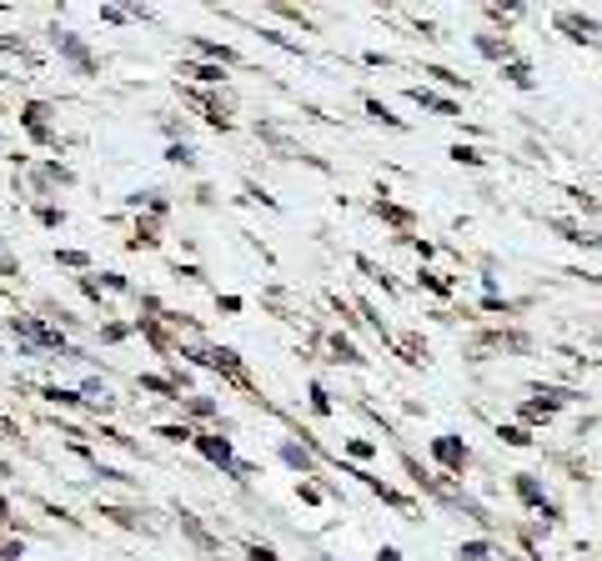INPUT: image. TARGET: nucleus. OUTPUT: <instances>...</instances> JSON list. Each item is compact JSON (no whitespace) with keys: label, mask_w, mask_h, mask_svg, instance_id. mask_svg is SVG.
<instances>
[{"label":"nucleus","mask_w":602,"mask_h":561,"mask_svg":"<svg viewBox=\"0 0 602 561\" xmlns=\"http://www.w3.org/2000/svg\"><path fill=\"white\" fill-rule=\"evenodd\" d=\"M86 396H91V401H96V406H101V411H106V406H111V391H106V386H101V381H91V386H86Z\"/></svg>","instance_id":"obj_4"},{"label":"nucleus","mask_w":602,"mask_h":561,"mask_svg":"<svg viewBox=\"0 0 602 561\" xmlns=\"http://www.w3.org/2000/svg\"><path fill=\"white\" fill-rule=\"evenodd\" d=\"M201 361H206V366H221V371H231V376H236V356H231V351H206Z\"/></svg>","instance_id":"obj_3"},{"label":"nucleus","mask_w":602,"mask_h":561,"mask_svg":"<svg viewBox=\"0 0 602 561\" xmlns=\"http://www.w3.org/2000/svg\"><path fill=\"white\" fill-rule=\"evenodd\" d=\"M56 46H61V51H66V56L76 61V66H91V56H86V51H81V46H76V41H71L66 31H56Z\"/></svg>","instance_id":"obj_2"},{"label":"nucleus","mask_w":602,"mask_h":561,"mask_svg":"<svg viewBox=\"0 0 602 561\" xmlns=\"http://www.w3.org/2000/svg\"><path fill=\"white\" fill-rule=\"evenodd\" d=\"M201 451H206L211 461H221V466H236V461H231V446H226V441H216V436H201Z\"/></svg>","instance_id":"obj_1"},{"label":"nucleus","mask_w":602,"mask_h":561,"mask_svg":"<svg viewBox=\"0 0 602 561\" xmlns=\"http://www.w3.org/2000/svg\"><path fill=\"white\" fill-rule=\"evenodd\" d=\"M191 76H196V81H206V86H211V81H221V71H216V66H196Z\"/></svg>","instance_id":"obj_5"},{"label":"nucleus","mask_w":602,"mask_h":561,"mask_svg":"<svg viewBox=\"0 0 602 561\" xmlns=\"http://www.w3.org/2000/svg\"><path fill=\"white\" fill-rule=\"evenodd\" d=\"M382 561H397V551H382Z\"/></svg>","instance_id":"obj_6"}]
</instances>
